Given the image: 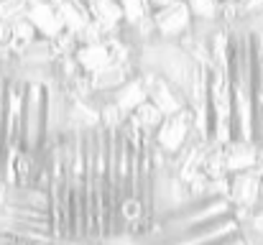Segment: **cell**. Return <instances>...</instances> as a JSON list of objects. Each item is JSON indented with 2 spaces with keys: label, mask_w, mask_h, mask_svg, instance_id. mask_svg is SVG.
<instances>
[{
  "label": "cell",
  "mask_w": 263,
  "mask_h": 245,
  "mask_svg": "<svg viewBox=\"0 0 263 245\" xmlns=\"http://www.w3.org/2000/svg\"><path fill=\"white\" fill-rule=\"evenodd\" d=\"M251 217L253 212L230 207L217 217L179 225L156 212L151 230L138 238L136 245H263V238L251 225Z\"/></svg>",
  "instance_id": "1"
},
{
  "label": "cell",
  "mask_w": 263,
  "mask_h": 245,
  "mask_svg": "<svg viewBox=\"0 0 263 245\" xmlns=\"http://www.w3.org/2000/svg\"><path fill=\"white\" fill-rule=\"evenodd\" d=\"M44 130V84H26L23 118H21V148L39 154Z\"/></svg>",
  "instance_id": "2"
},
{
  "label": "cell",
  "mask_w": 263,
  "mask_h": 245,
  "mask_svg": "<svg viewBox=\"0 0 263 245\" xmlns=\"http://www.w3.org/2000/svg\"><path fill=\"white\" fill-rule=\"evenodd\" d=\"M192 136H194V130H192V112H189V107H184L176 115L161 120V125L154 133V146L172 159L189 143Z\"/></svg>",
  "instance_id": "3"
},
{
  "label": "cell",
  "mask_w": 263,
  "mask_h": 245,
  "mask_svg": "<svg viewBox=\"0 0 263 245\" xmlns=\"http://www.w3.org/2000/svg\"><path fill=\"white\" fill-rule=\"evenodd\" d=\"M138 80H141L143 89H146L148 102H154L156 110H159L164 118H172L179 110L186 107L184 95H181L176 87H172L161 74H156V72H151V69H138Z\"/></svg>",
  "instance_id": "4"
},
{
  "label": "cell",
  "mask_w": 263,
  "mask_h": 245,
  "mask_svg": "<svg viewBox=\"0 0 263 245\" xmlns=\"http://www.w3.org/2000/svg\"><path fill=\"white\" fill-rule=\"evenodd\" d=\"M151 21H154L159 41H179L186 31H192V23H194L184 0H176L169 8H161V10L151 13Z\"/></svg>",
  "instance_id": "5"
},
{
  "label": "cell",
  "mask_w": 263,
  "mask_h": 245,
  "mask_svg": "<svg viewBox=\"0 0 263 245\" xmlns=\"http://www.w3.org/2000/svg\"><path fill=\"white\" fill-rule=\"evenodd\" d=\"M228 202L233 207L256 212L261 204V174L256 168L228 176Z\"/></svg>",
  "instance_id": "6"
},
{
  "label": "cell",
  "mask_w": 263,
  "mask_h": 245,
  "mask_svg": "<svg viewBox=\"0 0 263 245\" xmlns=\"http://www.w3.org/2000/svg\"><path fill=\"white\" fill-rule=\"evenodd\" d=\"M28 10H26V21L33 26V31L39 33V39H57L64 31V23L57 13V8L49 0H26Z\"/></svg>",
  "instance_id": "7"
},
{
  "label": "cell",
  "mask_w": 263,
  "mask_h": 245,
  "mask_svg": "<svg viewBox=\"0 0 263 245\" xmlns=\"http://www.w3.org/2000/svg\"><path fill=\"white\" fill-rule=\"evenodd\" d=\"M256 156H258V143H256V141H240V138H233L230 143L222 146V159H225L228 176L256 168Z\"/></svg>",
  "instance_id": "8"
},
{
  "label": "cell",
  "mask_w": 263,
  "mask_h": 245,
  "mask_svg": "<svg viewBox=\"0 0 263 245\" xmlns=\"http://www.w3.org/2000/svg\"><path fill=\"white\" fill-rule=\"evenodd\" d=\"M138 74V67L136 64H107L102 69H97L95 74H89V84H92V92L95 95H110L115 92L123 82H128L130 77Z\"/></svg>",
  "instance_id": "9"
},
{
  "label": "cell",
  "mask_w": 263,
  "mask_h": 245,
  "mask_svg": "<svg viewBox=\"0 0 263 245\" xmlns=\"http://www.w3.org/2000/svg\"><path fill=\"white\" fill-rule=\"evenodd\" d=\"M87 13L89 21L105 31V36L123 31V13H120L118 0H92L87 3Z\"/></svg>",
  "instance_id": "10"
},
{
  "label": "cell",
  "mask_w": 263,
  "mask_h": 245,
  "mask_svg": "<svg viewBox=\"0 0 263 245\" xmlns=\"http://www.w3.org/2000/svg\"><path fill=\"white\" fill-rule=\"evenodd\" d=\"M0 245H105V243L85 240V238H51V235H31V233L0 230Z\"/></svg>",
  "instance_id": "11"
},
{
  "label": "cell",
  "mask_w": 263,
  "mask_h": 245,
  "mask_svg": "<svg viewBox=\"0 0 263 245\" xmlns=\"http://www.w3.org/2000/svg\"><path fill=\"white\" fill-rule=\"evenodd\" d=\"M110 100H112V105L128 118L141 102H146L148 97H146V89H143V84H141V80H138V74L136 77H130L128 82H123L115 92H110L107 95Z\"/></svg>",
  "instance_id": "12"
},
{
  "label": "cell",
  "mask_w": 263,
  "mask_h": 245,
  "mask_svg": "<svg viewBox=\"0 0 263 245\" xmlns=\"http://www.w3.org/2000/svg\"><path fill=\"white\" fill-rule=\"evenodd\" d=\"M74 62H77L80 72H85V74H95L97 69L112 64L105 41H100V44H89V46H77V51H74Z\"/></svg>",
  "instance_id": "13"
},
{
  "label": "cell",
  "mask_w": 263,
  "mask_h": 245,
  "mask_svg": "<svg viewBox=\"0 0 263 245\" xmlns=\"http://www.w3.org/2000/svg\"><path fill=\"white\" fill-rule=\"evenodd\" d=\"M36 39H39V33L33 31V26H31L26 18H21V21H13V23H10V36H8L5 49H8V54L15 59V56H21Z\"/></svg>",
  "instance_id": "14"
},
{
  "label": "cell",
  "mask_w": 263,
  "mask_h": 245,
  "mask_svg": "<svg viewBox=\"0 0 263 245\" xmlns=\"http://www.w3.org/2000/svg\"><path fill=\"white\" fill-rule=\"evenodd\" d=\"M125 120H128L136 130H141L143 136H154V133H156V128L161 125L164 115L156 110V105H154V102H148V100H146V102H141V105H138V107L125 118Z\"/></svg>",
  "instance_id": "15"
},
{
  "label": "cell",
  "mask_w": 263,
  "mask_h": 245,
  "mask_svg": "<svg viewBox=\"0 0 263 245\" xmlns=\"http://www.w3.org/2000/svg\"><path fill=\"white\" fill-rule=\"evenodd\" d=\"M120 5V13H123V26L130 28L136 23H141L143 18L151 15V8H148V0H118Z\"/></svg>",
  "instance_id": "16"
},
{
  "label": "cell",
  "mask_w": 263,
  "mask_h": 245,
  "mask_svg": "<svg viewBox=\"0 0 263 245\" xmlns=\"http://www.w3.org/2000/svg\"><path fill=\"white\" fill-rule=\"evenodd\" d=\"M192 21L199 23H217V13H220V0H184Z\"/></svg>",
  "instance_id": "17"
},
{
  "label": "cell",
  "mask_w": 263,
  "mask_h": 245,
  "mask_svg": "<svg viewBox=\"0 0 263 245\" xmlns=\"http://www.w3.org/2000/svg\"><path fill=\"white\" fill-rule=\"evenodd\" d=\"M77 39L69 33V31H62L57 39L49 41V49H51V59H62V56H74L77 51Z\"/></svg>",
  "instance_id": "18"
},
{
  "label": "cell",
  "mask_w": 263,
  "mask_h": 245,
  "mask_svg": "<svg viewBox=\"0 0 263 245\" xmlns=\"http://www.w3.org/2000/svg\"><path fill=\"white\" fill-rule=\"evenodd\" d=\"M26 0H0V21L3 23H13V21H21L26 18Z\"/></svg>",
  "instance_id": "19"
},
{
  "label": "cell",
  "mask_w": 263,
  "mask_h": 245,
  "mask_svg": "<svg viewBox=\"0 0 263 245\" xmlns=\"http://www.w3.org/2000/svg\"><path fill=\"white\" fill-rule=\"evenodd\" d=\"M100 41H105V31L97 26V23H92L89 21L87 26L80 31V36H77V44L80 46H89V44H100Z\"/></svg>",
  "instance_id": "20"
},
{
  "label": "cell",
  "mask_w": 263,
  "mask_h": 245,
  "mask_svg": "<svg viewBox=\"0 0 263 245\" xmlns=\"http://www.w3.org/2000/svg\"><path fill=\"white\" fill-rule=\"evenodd\" d=\"M172 3H176V0H148V8H151V13H156L161 8H169Z\"/></svg>",
  "instance_id": "21"
},
{
  "label": "cell",
  "mask_w": 263,
  "mask_h": 245,
  "mask_svg": "<svg viewBox=\"0 0 263 245\" xmlns=\"http://www.w3.org/2000/svg\"><path fill=\"white\" fill-rule=\"evenodd\" d=\"M8 36H10V23H3L0 21V46L8 44Z\"/></svg>",
  "instance_id": "22"
},
{
  "label": "cell",
  "mask_w": 263,
  "mask_h": 245,
  "mask_svg": "<svg viewBox=\"0 0 263 245\" xmlns=\"http://www.w3.org/2000/svg\"><path fill=\"white\" fill-rule=\"evenodd\" d=\"M3 95H5V80L0 77V138H3Z\"/></svg>",
  "instance_id": "23"
},
{
  "label": "cell",
  "mask_w": 263,
  "mask_h": 245,
  "mask_svg": "<svg viewBox=\"0 0 263 245\" xmlns=\"http://www.w3.org/2000/svg\"><path fill=\"white\" fill-rule=\"evenodd\" d=\"M261 204H263V176H261ZM261 204H258V207H261Z\"/></svg>",
  "instance_id": "24"
}]
</instances>
